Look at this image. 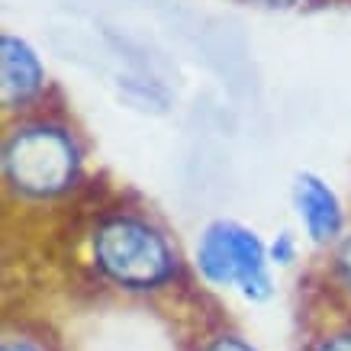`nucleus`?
<instances>
[{
    "mask_svg": "<svg viewBox=\"0 0 351 351\" xmlns=\"http://www.w3.org/2000/svg\"><path fill=\"white\" fill-rule=\"evenodd\" d=\"M335 271H339L341 284L351 290V232L345 235L339 242V248H335Z\"/></svg>",
    "mask_w": 351,
    "mask_h": 351,
    "instance_id": "6",
    "label": "nucleus"
},
{
    "mask_svg": "<svg viewBox=\"0 0 351 351\" xmlns=\"http://www.w3.org/2000/svg\"><path fill=\"white\" fill-rule=\"evenodd\" d=\"M43 64L29 45L16 36H3L0 43V81H3V107H23L43 90Z\"/></svg>",
    "mask_w": 351,
    "mask_h": 351,
    "instance_id": "5",
    "label": "nucleus"
},
{
    "mask_svg": "<svg viewBox=\"0 0 351 351\" xmlns=\"http://www.w3.org/2000/svg\"><path fill=\"white\" fill-rule=\"evenodd\" d=\"M203 351H255L242 335H232V332H223V335H216L210 345Z\"/></svg>",
    "mask_w": 351,
    "mask_h": 351,
    "instance_id": "7",
    "label": "nucleus"
},
{
    "mask_svg": "<svg viewBox=\"0 0 351 351\" xmlns=\"http://www.w3.org/2000/svg\"><path fill=\"white\" fill-rule=\"evenodd\" d=\"M3 171L20 193L55 197L77 181L81 158L75 138L62 126H26L16 129L3 149Z\"/></svg>",
    "mask_w": 351,
    "mask_h": 351,
    "instance_id": "2",
    "label": "nucleus"
},
{
    "mask_svg": "<svg viewBox=\"0 0 351 351\" xmlns=\"http://www.w3.org/2000/svg\"><path fill=\"white\" fill-rule=\"evenodd\" d=\"M271 255H274V261H280V265H287L290 258H293V242H290V235H287V232H284V235H280V239L274 242Z\"/></svg>",
    "mask_w": 351,
    "mask_h": 351,
    "instance_id": "9",
    "label": "nucleus"
},
{
    "mask_svg": "<svg viewBox=\"0 0 351 351\" xmlns=\"http://www.w3.org/2000/svg\"><path fill=\"white\" fill-rule=\"evenodd\" d=\"M94 265L123 290H158L178 274L168 239L138 216H110L97 226Z\"/></svg>",
    "mask_w": 351,
    "mask_h": 351,
    "instance_id": "1",
    "label": "nucleus"
},
{
    "mask_svg": "<svg viewBox=\"0 0 351 351\" xmlns=\"http://www.w3.org/2000/svg\"><path fill=\"white\" fill-rule=\"evenodd\" d=\"M293 203H297V213L313 242H332L341 232V219H345L341 203L329 184H322L319 178L300 174L293 184Z\"/></svg>",
    "mask_w": 351,
    "mask_h": 351,
    "instance_id": "4",
    "label": "nucleus"
},
{
    "mask_svg": "<svg viewBox=\"0 0 351 351\" xmlns=\"http://www.w3.org/2000/svg\"><path fill=\"white\" fill-rule=\"evenodd\" d=\"M197 267L216 287H239L248 300L271 297L265 245L239 223H213L197 245Z\"/></svg>",
    "mask_w": 351,
    "mask_h": 351,
    "instance_id": "3",
    "label": "nucleus"
},
{
    "mask_svg": "<svg viewBox=\"0 0 351 351\" xmlns=\"http://www.w3.org/2000/svg\"><path fill=\"white\" fill-rule=\"evenodd\" d=\"M0 351H45V348L36 345L32 339H3V348Z\"/></svg>",
    "mask_w": 351,
    "mask_h": 351,
    "instance_id": "10",
    "label": "nucleus"
},
{
    "mask_svg": "<svg viewBox=\"0 0 351 351\" xmlns=\"http://www.w3.org/2000/svg\"><path fill=\"white\" fill-rule=\"evenodd\" d=\"M316 351H351V329L326 335V339L316 345Z\"/></svg>",
    "mask_w": 351,
    "mask_h": 351,
    "instance_id": "8",
    "label": "nucleus"
},
{
    "mask_svg": "<svg viewBox=\"0 0 351 351\" xmlns=\"http://www.w3.org/2000/svg\"><path fill=\"white\" fill-rule=\"evenodd\" d=\"M265 3H274V7H290V3H297V0H265Z\"/></svg>",
    "mask_w": 351,
    "mask_h": 351,
    "instance_id": "11",
    "label": "nucleus"
}]
</instances>
